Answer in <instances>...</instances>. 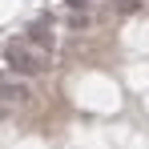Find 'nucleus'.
<instances>
[{
  "label": "nucleus",
  "mask_w": 149,
  "mask_h": 149,
  "mask_svg": "<svg viewBox=\"0 0 149 149\" xmlns=\"http://www.w3.org/2000/svg\"><path fill=\"white\" fill-rule=\"evenodd\" d=\"M0 97L8 101V105H28L32 101V89H28V81H4L0 85Z\"/></svg>",
  "instance_id": "obj_2"
},
{
  "label": "nucleus",
  "mask_w": 149,
  "mask_h": 149,
  "mask_svg": "<svg viewBox=\"0 0 149 149\" xmlns=\"http://www.w3.org/2000/svg\"><path fill=\"white\" fill-rule=\"evenodd\" d=\"M0 56H4V65H8L12 73H20V77H36V73H45V69H52V52L36 49L24 36H12V40L0 49Z\"/></svg>",
  "instance_id": "obj_1"
},
{
  "label": "nucleus",
  "mask_w": 149,
  "mask_h": 149,
  "mask_svg": "<svg viewBox=\"0 0 149 149\" xmlns=\"http://www.w3.org/2000/svg\"><path fill=\"white\" fill-rule=\"evenodd\" d=\"M24 40H32L36 49H45V52H52V49H56V36H52V28L45 24V20H36V24H28Z\"/></svg>",
  "instance_id": "obj_3"
},
{
  "label": "nucleus",
  "mask_w": 149,
  "mask_h": 149,
  "mask_svg": "<svg viewBox=\"0 0 149 149\" xmlns=\"http://www.w3.org/2000/svg\"><path fill=\"white\" fill-rule=\"evenodd\" d=\"M69 28H93V12H69Z\"/></svg>",
  "instance_id": "obj_4"
},
{
  "label": "nucleus",
  "mask_w": 149,
  "mask_h": 149,
  "mask_svg": "<svg viewBox=\"0 0 149 149\" xmlns=\"http://www.w3.org/2000/svg\"><path fill=\"white\" fill-rule=\"evenodd\" d=\"M109 4H117V0H109Z\"/></svg>",
  "instance_id": "obj_6"
},
{
  "label": "nucleus",
  "mask_w": 149,
  "mask_h": 149,
  "mask_svg": "<svg viewBox=\"0 0 149 149\" xmlns=\"http://www.w3.org/2000/svg\"><path fill=\"white\" fill-rule=\"evenodd\" d=\"M65 4H69L73 12H89V8H93V0H65Z\"/></svg>",
  "instance_id": "obj_5"
}]
</instances>
